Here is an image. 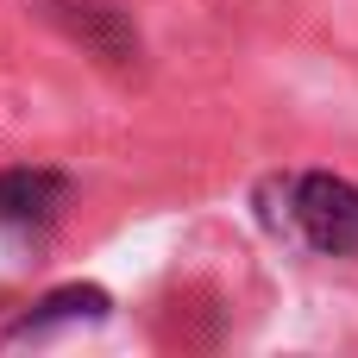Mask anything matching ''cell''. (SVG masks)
<instances>
[{
  "instance_id": "1",
  "label": "cell",
  "mask_w": 358,
  "mask_h": 358,
  "mask_svg": "<svg viewBox=\"0 0 358 358\" xmlns=\"http://www.w3.org/2000/svg\"><path fill=\"white\" fill-rule=\"evenodd\" d=\"M283 208H264L277 233H296L321 258H352L358 252V189L346 176H289L271 182Z\"/></svg>"
},
{
  "instance_id": "2",
  "label": "cell",
  "mask_w": 358,
  "mask_h": 358,
  "mask_svg": "<svg viewBox=\"0 0 358 358\" xmlns=\"http://www.w3.org/2000/svg\"><path fill=\"white\" fill-rule=\"evenodd\" d=\"M69 201L57 170H0V227H44Z\"/></svg>"
},
{
  "instance_id": "3",
  "label": "cell",
  "mask_w": 358,
  "mask_h": 358,
  "mask_svg": "<svg viewBox=\"0 0 358 358\" xmlns=\"http://www.w3.org/2000/svg\"><path fill=\"white\" fill-rule=\"evenodd\" d=\"M107 289H94V283H69V289H50L19 327H6V346H19V340H44V334H57V327H82V321H107Z\"/></svg>"
},
{
  "instance_id": "4",
  "label": "cell",
  "mask_w": 358,
  "mask_h": 358,
  "mask_svg": "<svg viewBox=\"0 0 358 358\" xmlns=\"http://www.w3.org/2000/svg\"><path fill=\"white\" fill-rule=\"evenodd\" d=\"M50 13H57L88 50H101V57H113V63L138 57V31H132L113 6H101V0H50Z\"/></svg>"
}]
</instances>
